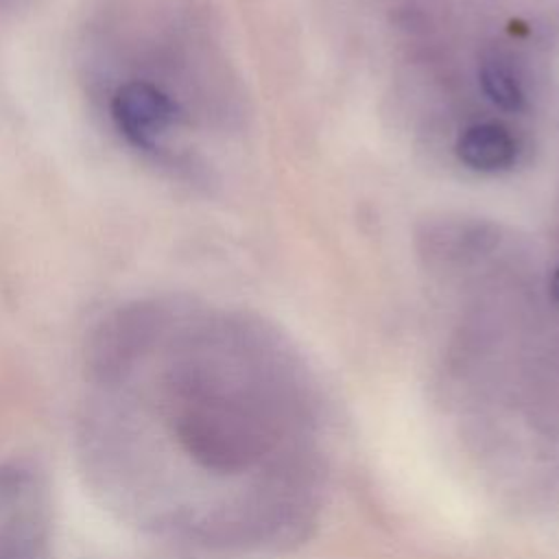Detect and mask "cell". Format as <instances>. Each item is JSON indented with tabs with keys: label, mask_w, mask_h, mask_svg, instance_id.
I'll list each match as a JSON object with an SVG mask.
<instances>
[{
	"label": "cell",
	"mask_w": 559,
	"mask_h": 559,
	"mask_svg": "<svg viewBox=\"0 0 559 559\" xmlns=\"http://www.w3.org/2000/svg\"><path fill=\"white\" fill-rule=\"evenodd\" d=\"M0 559H48V496L28 461L0 465Z\"/></svg>",
	"instance_id": "7a4b0ae2"
},
{
	"label": "cell",
	"mask_w": 559,
	"mask_h": 559,
	"mask_svg": "<svg viewBox=\"0 0 559 559\" xmlns=\"http://www.w3.org/2000/svg\"><path fill=\"white\" fill-rule=\"evenodd\" d=\"M13 2H20V0H0V7H7V4H13Z\"/></svg>",
	"instance_id": "8992f818"
},
{
	"label": "cell",
	"mask_w": 559,
	"mask_h": 559,
	"mask_svg": "<svg viewBox=\"0 0 559 559\" xmlns=\"http://www.w3.org/2000/svg\"><path fill=\"white\" fill-rule=\"evenodd\" d=\"M480 85L491 103H496L504 111H518L524 105V90L511 68V63L491 55L480 63Z\"/></svg>",
	"instance_id": "277c9868"
},
{
	"label": "cell",
	"mask_w": 559,
	"mask_h": 559,
	"mask_svg": "<svg viewBox=\"0 0 559 559\" xmlns=\"http://www.w3.org/2000/svg\"><path fill=\"white\" fill-rule=\"evenodd\" d=\"M513 135L496 122H478L467 127L456 142L459 159L480 173H498L515 162Z\"/></svg>",
	"instance_id": "3957f363"
},
{
	"label": "cell",
	"mask_w": 559,
	"mask_h": 559,
	"mask_svg": "<svg viewBox=\"0 0 559 559\" xmlns=\"http://www.w3.org/2000/svg\"><path fill=\"white\" fill-rule=\"evenodd\" d=\"M550 290H552V297L559 301V269L555 271V275L550 280Z\"/></svg>",
	"instance_id": "5b68a950"
},
{
	"label": "cell",
	"mask_w": 559,
	"mask_h": 559,
	"mask_svg": "<svg viewBox=\"0 0 559 559\" xmlns=\"http://www.w3.org/2000/svg\"><path fill=\"white\" fill-rule=\"evenodd\" d=\"M190 24L170 0H116L85 26L79 76L103 127L138 159L188 168L194 124Z\"/></svg>",
	"instance_id": "6da1fadb"
}]
</instances>
